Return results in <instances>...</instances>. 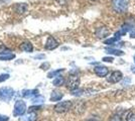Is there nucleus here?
I'll return each instance as SVG.
<instances>
[{"label":"nucleus","instance_id":"1","mask_svg":"<svg viewBox=\"0 0 135 121\" xmlns=\"http://www.w3.org/2000/svg\"><path fill=\"white\" fill-rule=\"evenodd\" d=\"M112 6L116 12L124 13L127 10L128 3H127L126 0H112Z\"/></svg>","mask_w":135,"mask_h":121},{"label":"nucleus","instance_id":"2","mask_svg":"<svg viewBox=\"0 0 135 121\" xmlns=\"http://www.w3.org/2000/svg\"><path fill=\"white\" fill-rule=\"evenodd\" d=\"M80 85V78L77 75H73V73H71V75L69 77L67 81V88L71 91H74L76 89H78Z\"/></svg>","mask_w":135,"mask_h":121},{"label":"nucleus","instance_id":"3","mask_svg":"<svg viewBox=\"0 0 135 121\" xmlns=\"http://www.w3.org/2000/svg\"><path fill=\"white\" fill-rule=\"evenodd\" d=\"M13 94H14V91H13V89H11V88H8V87L1 88L0 89V100L8 102V101L11 100Z\"/></svg>","mask_w":135,"mask_h":121},{"label":"nucleus","instance_id":"4","mask_svg":"<svg viewBox=\"0 0 135 121\" xmlns=\"http://www.w3.org/2000/svg\"><path fill=\"white\" fill-rule=\"evenodd\" d=\"M134 25H135V20H132L131 22H129V20H128V21H126V22L124 23L123 25L121 26V28L119 29L118 31L115 33V36L125 35L127 32H129L130 30L134 27Z\"/></svg>","mask_w":135,"mask_h":121},{"label":"nucleus","instance_id":"5","mask_svg":"<svg viewBox=\"0 0 135 121\" xmlns=\"http://www.w3.org/2000/svg\"><path fill=\"white\" fill-rule=\"evenodd\" d=\"M26 111V105L21 100H17L14 105L13 115L14 116H22Z\"/></svg>","mask_w":135,"mask_h":121},{"label":"nucleus","instance_id":"6","mask_svg":"<svg viewBox=\"0 0 135 121\" xmlns=\"http://www.w3.org/2000/svg\"><path fill=\"white\" fill-rule=\"evenodd\" d=\"M72 107V102L71 101H62L57 103L55 106V111L57 113H64V112H67L68 110L71 109Z\"/></svg>","mask_w":135,"mask_h":121},{"label":"nucleus","instance_id":"7","mask_svg":"<svg viewBox=\"0 0 135 121\" xmlns=\"http://www.w3.org/2000/svg\"><path fill=\"white\" fill-rule=\"evenodd\" d=\"M119 114L120 121H135V112L131 110L121 111Z\"/></svg>","mask_w":135,"mask_h":121},{"label":"nucleus","instance_id":"8","mask_svg":"<svg viewBox=\"0 0 135 121\" xmlns=\"http://www.w3.org/2000/svg\"><path fill=\"white\" fill-rule=\"evenodd\" d=\"M123 79V74L120 72V71H114L111 73L110 77L108 78V82L109 83H112V84H116Z\"/></svg>","mask_w":135,"mask_h":121},{"label":"nucleus","instance_id":"9","mask_svg":"<svg viewBox=\"0 0 135 121\" xmlns=\"http://www.w3.org/2000/svg\"><path fill=\"white\" fill-rule=\"evenodd\" d=\"M94 72L98 77H106L109 74V70L104 66H97L94 68Z\"/></svg>","mask_w":135,"mask_h":121},{"label":"nucleus","instance_id":"10","mask_svg":"<svg viewBox=\"0 0 135 121\" xmlns=\"http://www.w3.org/2000/svg\"><path fill=\"white\" fill-rule=\"evenodd\" d=\"M57 46H59V42H57L54 37L50 36V37L47 38V40H46V42H45V47L46 49V50L51 51V50H55L56 47H57Z\"/></svg>","mask_w":135,"mask_h":121},{"label":"nucleus","instance_id":"11","mask_svg":"<svg viewBox=\"0 0 135 121\" xmlns=\"http://www.w3.org/2000/svg\"><path fill=\"white\" fill-rule=\"evenodd\" d=\"M95 33L99 38H105L110 35V30L106 27H99L96 29Z\"/></svg>","mask_w":135,"mask_h":121},{"label":"nucleus","instance_id":"12","mask_svg":"<svg viewBox=\"0 0 135 121\" xmlns=\"http://www.w3.org/2000/svg\"><path fill=\"white\" fill-rule=\"evenodd\" d=\"M105 52L109 54V55H114V56H117V57H122L124 56L125 52L121 50H117V49H113V47H106L105 49Z\"/></svg>","mask_w":135,"mask_h":121},{"label":"nucleus","instance_id":"13","mask_svg":"<svg viewBox=\"0 0 135 121\" xmlns=\"http://www.w3.org/2000/svg\"><path fill=\"white\" fill-rule=\"evenodd\" d=\"M36 120V114L33 112H28L27 115L22 116L19 118V121H35Z\"/></svg>","mask_w":135,"mask_h":121},{"label":"nucleus","instance_id":"14","mask_svg":"<svg viewBox=\"0 0 135 121\" xmlns=\"http://www.w3.org/2000/svg\"><path fill=\"white\" fill-rule=\"evenodd\" d=\"M20 50H22L24 52H31L33 51V46H32V45L29 41H24L23 43L20 45Z\"/></svg>","mask_w":135,"mask_h":121},{"label":"nucleus","instance_id":"15","mask_svg":"<svg viewBox=\"0 0 135 121\" xmlns=\"http://www.w3.org/2000/svg\"><path fill=\"white\" fill-rule=\"evenodd\" d=\"M62 93L59 92V91H52L51 95V102H56V101H60L62 98Z\"/></svg>","mask_w":135,"mask_h":121},{"label":"nucleus","instance_id":"16","mask_svg":"<svg viewBox=\"0 0 135 121\" xmlns=\"http://www.w3.org/2000/svg\"><path fill=\"white\" fill-rule=\"evenodd\" d=\"M14 10L18 13H24L27 10V5L25 3H18L14 6Z\"/></svg>","mask_w":135,"mask_h":121},{"label":"nucleus","instance_id":"17","mask_svg":"<svg viewBox=\"0 0 135 121\" xmlns=\"http://www.w3.org/2000/svg\"><path fill=\"white\" fill-rule=\"evenodd\" d=\"M38 93V91L35 89V90H23L22 91V96L24 98H30L31 96H34Z\"/></svg>","mask_w":135,"mask_h":121},{"label":"nucleus","instance_id":"18","mask_svg":"<svg viewBox=\"0 0 135 121\" xmlns=\"http://www.w3.org/2000/svg\"><path fill=\"white\" fill-rule=\"evenodd\" d=\"M65 84V79H64V77L62 76H57L55 80L52 81V85L56 87H59V86H62Z\"/></svg>","mask_w":135,"mask_h":121},{"label":"nucleus","instance_id":"19","mask_svg":"<svg viewBox=\"0 0 135 121\" xmlns=\"http://www.w3.org/2000/svg\"><path fill=\"white\" fill-rule=\"evenodd\" d=\"M120 37H121V36H113V37L109 38V40H104V43H105V45H108V46H114V45L117 43V41L120 40Z\"/></svg>","mask_w":135,"mask_h":121},{"label":"nucleus","instance_id":"20","mask_svg":"<svg viewBox=\"0 0 135 121\" xmlns=\"http://www.w3.org/2000/svg\"><path fill=\"white\" fill-rule=\"evenodd\" d=\"M15 58V55L13 54H7V55H2L0 56V61H10L12 59Z\"/></svg>","mask_w":135,"mask_h":121},{"label":"nucleus","instance_id":"21","mask_svg":"<svg viewBox=\"0 0 135 121\" xmlns=\"http://www.w3.org/2000/svg\"><path fill=\"white\" fill-rule=\"evenodd\" d=\"M31 101H32L33 104H40L45 102V98H44L42 96H40V95H37V96H35Z\"/></svg>","mask_w":135,"mask_h":121},{"label":"nucleus","instance_id":"22","mask_svg":"<svg viewBox=\"0 0 135 121\" xmlns=\"http://www.w3.org/2000/svg\"><path fill=\"white\" fill-rule=\"evenodd\" d=\"M64 69H60V70H56V71H54V72H51V73H49V75H47V78H54V77H57V76H60V73H62Z\"/></svg>","mask_w":135,"mask_h":121},{"label":"nucleus","instance_id":"23","mask_svg":"<svg viewBox=\"0 0 135 121\" xmlns=\"http://www.w3.org/2000/svg\"><path fill=\"white\" fill-rule=\"evenodd\" d=\"M0 54L2 55H7V54H10V50L5 47L4 46H0Z\"/></svg>","mask_w":135,"mask_h":121},{"label":"nucleus","instance_id":"24","mask_svg":"<svg viewBox=\"0 0 135 121\" xmlns=\"http://www.w3.org/2000/svg\"><path fill=\"white\" fill-rule=\"evenodd\" d=\"M8 79H9V75L8 74H2V75H0V83L8 80Z\"/></svg>","mask_w":135,"mask_h":121},{"label":"nucleus","instance_id":"25","mask_svg":"<svg viewBox=\"0 0 135 121\" xmlns=\"http://www.w3.org/2000/svg\"><path fill=\"white\" fill-rule=\"evenodd\" d=\"M102 61H103V62H106V63H113L114 59H113L112 57H105V58L102 59Z\"/></svg>","mask_w":135,"mask_h":121},{"label":"nucleus","instance_id":"26","mask_svg":"<svg viewBox=\"0 0 135 121\" xmlns=\"http://www.w3.org/2000/svg\"><path fill=\"white\" fill-rule=\"evenodd\" d=\"M40 109V106H31L28 108V112H33L34 110H38Z\"/></svg>","mask_w":135,"mask_h":121},{"label":"nucleus","instance_id":"27","mask_svg":"<svg viewBox=\"0 0 135 121\" xmlns=\"http://www.w3.org/2000/svg\"><path fill=\"white\" fill-rule=\"evenodd\" d=\"M9 120V118H8V116H5V115H0V121H8Z\"/></svg>","mask_w":135,"mask_h":121},{"label":"nucleus","instance_id":"28","mask_svg":"<svg viewBox=\"0 0 135 121\" xmlns=\"http://www.w3.org/2000/svg\"><path fill=\"white\" fill-rule=\"evenodd\" d=\"M49 67H50V65H49V64H42V65L40 66V68H41L42 70H47Z\"/></svg>","mask_w":135,"mask_h":121},{"label":"nucleus","instance_id":"29","mask_svg":"<svg viewBox=\"0 0 135 121\" xmlns=\"http://www.w3.org/2000/svg\"><path fill=\"white\" fill-rule=\"evenodd\" d=\"M129 35H130V37H131V38H135V29H132V30L130 31Z\"/></svg>","mask_w":135,"mask_h":121},{"label":"nucleus","instance_id":"30","mask_svg":"<svg viewBox=\"0 0 135 121\" xmlns=\"http://www.w3.org/2000/svg\"><path fill=\"white\" fill-rule=\"evenodd\" d=\"M88 121H100L98 118H91V119H89Z\"/></svg>","mask_w":135,"mask_h":121},{"label":"nucleus","instance_id":"31","mask_svg":"<svg viewBox=\"0 0 135 121\" xmlns=\"http://www.w3.org/2000/svg\"><path fill=\"white\" fill-rule=\"evenodd\" d=\"M131 71H132L133 74H135V66H132V67H131Z\"/></svg>","mask_w":135,"mask_h":121},{"label":"nucleus","instance_id":"32","mask_svg":"<svg viewBox=\"0 0 135 121\" xmlns=\"http://www.w3.org/2000/svg\"><path fill=\"white\" fill-rule=\"evenodd\" d=\"M45 56H37V57H35V59H40V58H44Z\"/></svg>","mask_w":135,"mask_h":121},{"label":"nucleus","instance_id":"33","mask_svg":"<svg viewBox=\"0 0 135 121\" xmlns=\"http://www.w3.org/2000/svg\"><path fill=\"white\" fill-rule=\"evenodd\" d=\"M134 63H135V55H134Z\"/></svg>","mask_w":135,"mask_h":121},{"label":"nucleus","instance_id":"34","mask_svg":"<svg viewBox=\"0 0 135 121\" xmlns=\"http://www.w3.org/2000/svg\"><path fill=\"white\" fill-rule=\"evenodd\" d=\"M93 1H96V0H93Z\"/></svg>","mask_w":135,"mask_h":121}]
</instances>
